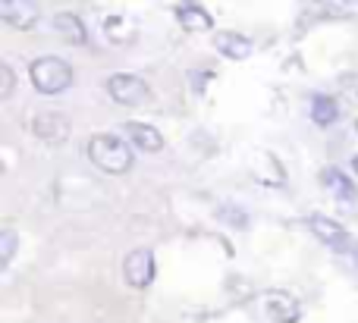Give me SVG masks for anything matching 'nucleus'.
<instances>
[{
    "label": "nucleus",
    "instance_id": "obj_6",
    "mask_svg": "<svg viewBox=\"0 0 358 323\" xmlns=\"http://www.w3.org/2000/svg\"><path fill=\"white\" fill-rule=\"evenodd\" d=\"M31 129H35V135L41 138V142L48 144H63L69 138V117L60 110H41L35 117V123H31Z\"/></svg>",
    "mask_w": 358,
    "mask_h": 323
},
{
    "label": "nucleus",
    "instance_id": "obj_9",
    "mask_svg": "<svg viewBox=\"0 0 358 323\" xmlns=\"http://www.w3.org/2000/svg\"><path fill=\"white\" fill-rule=\"evenodd\" d=\"M214 44L223 57H229V60H248L252 50H255L252 38L239 35V31H220V35L214 38Z\"/></svg>",
    "mask_w": 358,
    "mask_h": 323
},
{
    "label": "nucleus",
    "instance_id": "obj_2",
    "mask_svg": "<svg viewBox=\"0 0 358 323\" xmlns=\"http://www.w3.org/2000/svg\"><path fill=\"white\" fill-rule=\"evenodd\" d=\"M29 79L35 91L41 94H63L76 82V73L63 57H38L29 66Z\"/></svg>",
    "mask_w": 358,
    "mask_h": 323
},
{
    "label": "nucleus",
    "instance_id": "obj_14",
    "mask_svg": "<svg viewBox=\"0 0 358 323\" xmlns=\"http://www.w3.org/2000/svg\"><path fill=\"white\" fill-rule=\"evenodd\" d=\"M13 251H16V232L6 230L3 236H0V264H10Z\"/></svg>",
    "mask_w": 358,
    "mask_h": 323
},
{
    "label": "nucleus",
    "instance_id": "obj_15",
    "mask_svg": "<svg viewBox=\"0 0 358 323\" xmlns=\"http://www.w3.org/2000/svg\"><path fill=\"white\" fill-rule=\"evenodd\" d=\"M13 94V69L6 63H0V98H10Z\"/></svg>",
    "mask_w": 358,
    "mask_h": 323
},
{
    "label": "nucleus",
    "instance_id": "obj_1",
    "mask_svg": "<svg viewBox=\"0 0 358 323\" xmlns=\"http://www.w3.org/2000/svg\"><path fill=\"white\" fill-rule=\"evenodd\" d=\"M88 160L110 176H123L132 170L136 154H132L129 138L123 142V138L113 135V132H101V135H92V142H88Z\"/></svg>",
    "mask_w": 358,
    "mask_h": 323
},
{
    "label": "nucleus",
    "instance_id": "obj_17",
    "mask_svg": "<svg viewBox=\"0 0 358 323\" xmlns=\"http://www.w3.org/2000/svg\"><path fill=\"white\" fill-rule=\"evenodd\" d=\"M355 132H358V123H355Z\"/></svg>",
    "mask_w": 358,
    "mask_h": 323
},
{
    "label": "nucleus",
    "instance_id": "obj_3",
    "mask_svg": "<svg viewBox=\"0 0 358 323\" xmlns=\"http://www.w3.org/2000/svg\"><path fill=\"white\" fill-rule=\"evenodd\" d=\"M107 94L123 107H142L151 100L148 82H145L142 75H132V73H113L110 79H107Z\"/></svg>",
    "mask_w": 358,
    "mask_h": 323
},
{
    "label": "nucleus",
    "instance_id": "obj_16",
    "mask_svg": "<svg viewBox=\"0 0 358 323\" xmlns=\"http://www.w3.org/2000/svg\"><path fill=\"white\" fill-rule=\"evenodd\" d=\"M352 170H355V173H358V154L352 157Z\"/></svg>",
    "mask_w": 358,
    "mask_h": 323
},
{
    "label": "nucleus",
    "instance_id": "obj_12",
    "mask_svg": "<svg viewBox=\"0 0 358 323\" xmlns=\"http://www.w3.org/2000/svg\"><path fill=\"white\" fill-rule=\"evenodd\" d=\"M321 182L336 195V198H343V201H355V198H358L352 179H349V176L343 173V170H336V167L324 170V173H321Z\"/></svg>",
    "mask_w": 358,
    "mask_h": 323
},
{
    "label": "nucleus",
    "instance_id": "obj_7",
    "mask_svg": "<svg viewBox=\"0 0 358 323\" xmlns=\"http://www.w3.org/2000/svg\"><path fill=\"white\" fill-rule=\"evenodd\" d=\"M0 19L13 29H35L41 10L35 0H0Z\"/></svg>",
    "mask_w": 358,
    "mask_h": 323
},
{
    "label": "nucleus",
    "instance_id": "obj_4",
    "mask_svg": "<svg viewBox=\"0 0 358 323\" xmlns=\"http://www.w3.org/2000/svg\"><path fill=\"white\" fill-rule=\"evenodd\" d=\"M308 230L315 232V239H321L327 248L352 251V236H349V230L343 223H336V220L324 217V213H311V217H308Z\"/></svg>",
    "mask_w": 358,
    "mask_h": 323
},
{
    "label": "nucleus",
    "instance_id": "obj_8",
    "mask_svg": "<svg viewBox=\"0 0 358 323\" xmlns=\"http://www.w3.org/2000/svg\"><path fill=\"white\" fill-rule=\"evenodd\" d=\"M123 135L132 142V148L145 151V154H157V151L164 148V135L151 123H136V119H129V123L123 126Z\"/></svg>",
    "mask_w": 358,
    "mask_h": 323
},
{
    "label": "nucleus",
    "instance_id": "obj_5",
    "mask_svg": "<svg viewBox=\"0 0 358 323\" xmlns=\"http://www.w3.org/2000/svg\"><path fill=\"white\" fill-rule=\"evenodd\" d=\"M123 276L132 289H145L155 280V255L148 248H136L126 255L123 261Z\"/></svg>",
    "mask_w": 358,
    "mask_h": 323
},
{
    "label": "nucleus",
    "instance_id": "obj_11",
    "mask_svg": "<svg viewBox=\"0 0 358 323\" xmlns=\"http://www.w3.org/2000/svg\"><path fill=\"white\" fill-rule=\"evenodd\" d=\"M176 19H179V25H182L185 31H210V25H214L210 13L201 10L198 3H182V6H176Z\"/></svg>",
    "mask_w": 358,
    "mask_h": 323
},
{
    "label": "nucleus",
    "instance_id": "obj_13",
    "mask_svg": "<svg viewBox=\"0 0 358 323\" xmlns=\"http://www.w3.org/2000/svg\"><path fill=\"white\" fill-rule=\"evenodd\" d=\"M311 119L327 129V126H334L336 119H340V104H336L330 94H315V98H311Z\"/></svg>",
    "mask_w": 358,
    "mask_h": 323
},
{
    "label": "nucleus",
    "instance_id": "obj_10",
    "mask_svg": "<svg viewBox=\"0 0 358 323\" xmlns=\"http://www.w3.org/2000/svg\"><path fill=\"white\" fill-rule=\"evenodd\" d=\"M54 31L69 44H85L88 41L85 22H82L76 13H69V10H63V13H57L54 16Z\"/></svg>",
    "mask_w": 358,
    "mask_h": 323
}]
</instances>
